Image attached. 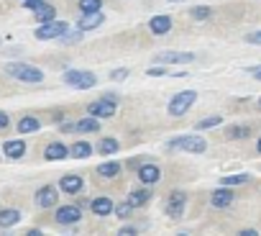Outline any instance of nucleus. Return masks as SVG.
I'll return each instance as SVG.
<instances>
[{"label": "nucleus", "mask_w": 261, "mask_h": 236, "mask_svg": "<svg viewBox=\"0 0 261 236\" xmlns=\"http://www.w3.org/2000/svg\"><path fill=\"white\" fill-rule=\"evenodd\" d=\"M6 72H8L11 77H16V80H21V82H31V85H36V82L44 80V72H41L39 67H31V64H23V62H11V64L6 67Z\"/></svg>", "instance_id": "f257e3e1"}, {"label": "nucleus", "mask_w": 261, "mask_h": 236, "mask_svg": "<svg viewBox=\"0 0 261 236\" xmlns=\"http://www.w3.org/2000/svg\"><path fill=\"white\" fill-rule=\"evenodd\" d=\"M74 131H80V134H97L100 131V118H95V115L80 118V121L74 124Z\"/></svg>", "instance_id": "dca6fc26"}, {"label": "nucleus", "mask_w": 261, "mask_h": 236, "mask_svg": "<svg viewBox=\"0 0 261 236\" xmlns=\"http://www.w3.org/2000/svg\"><path fill=\"white\" fill-rule=\"evenodd\" d=\"M246 182H248V175H246V172L230 175V177H223V180H220V185H228V187H230V185H246Z\"/></svg>", "instance_id": "c756f323"}, {"label": "nucleus", "mask_w": 261, "mask_h": 236, "mask_svg": "<svg viewBox=\"0 0 261 236\" xmlns=\"http://www.w3.org/2000/svg\"><path fill=\"white\" fill-rule=\"evenodd\" d=\"M169 147H172V149H179V152H190V154H202V152L207 149V141H205L202 136H192V134H187V136H177V139H172Z\"/></svg>", "instance_id": "f03ea898"}, {"label": "nucleus", "mask_w": 261, "mask_h": 236, "mask_svg": "<svg viewBox=\"0 0 261 236\" xmlns=\"http://www.w3.org/2000/svg\"><path fill=\"white\" fill-rule=\"evenodd\" d=\"M246 41H248V44H261V31H253V34H248V36H246Z\"/></svg>", "instance_id": "e433bc0d"}, {"label": "nucleus", "mask_w": 261, "mask_h": 236, "mask_svg": "<svg viewBox=\"0 0 261 236\" xmlns=\"http://www.w3.org/2000/svg\"><path fill=\"white\" fill-rule=\"evenodd\" d=\"M134 210H136V205L130 203V200H125V203H118V205L113 208V213H115L118 218H130V216H134Z\"/></svg>", "instance_id": "a878e982"}, {"label": "nucleus", "mask_w": 261, "mask_h": 236, "mask_svg": "<svg viewBox=\"0 0 261 236\" xmlns=\"http://www.w3.org/2000/svg\"><path fill=\"white\" fill-rule=\"evenodd\" d=\"M64 82L77 87V90H90V87L97 85V77L92 72H87V69H67L64 72Z\"/></svg>", "instance_id": "20e7f679"}, {"label": "nucleus", "mask_w": 261, "mask_h": 236, "mask_svg": "<svg viewBox=\"0 0 261 236\" xmlns=\"http://www.w3.org/2000/svg\"><path fill=\"white\" fill-rule=\"evenodd\" d=\"M258 108H261V98H258Z\"/></svg>", "instance_id": "a18cd8bd"}, {"label": "nucleus", "mask_w": 261, "mask_h": 236, "mask_svg": "<svg viewBox=\"0 0 261 236\" xmlns=\"http://www.w3.org/2000/svg\"><path fill=\"white\" fill-rule=\"evenodd\" d=\"M46 6V0H26V3H23V8H29V11H39V8H44Z\"/></svg>", "instance_id": "72a5a7b5"}, {"label": "nucleus", "mask_w": 261, "mask_h": 236, "mask_svg": "<svg viewBox=\"0 0 261 236\" xmlns=\"http://www.w3.org/2000/svg\"><path fill=\"white\" fill-rule=\"evenodd\" d=\"M146 75H149V77H164L167 69H162V67H151V69H146Z\"/></svg>", "instance_id": "f704fd0d"}, {"label": "nucleus", "mask_w": 261, "mask_h": 236, "mask_svg": "<svg viewBox=\"0 0 261 236\" xmlns=\"http://www.w3.org/2000/svg\"><path fill=\"white\" fill-rule=\"evenodd\" d=\"M80 218H82L80 205H59V208H57V223H62V226L80 223Z\"/></svg>", "instance_id": "1a4fd4ad"}, {"label": "nucleus", "mask_w": 261, "mask_h": 236, "mask_svg": "<svg viewBox=\"0 0 261 236\" xmlns=\"http://www.w3.org/2000/svg\"><path fill=\"white\" fill-rule=\"evenodd\" d=\"M120 149V144H118V139H113V136H105V139H100V144H97V154H102V157H110V154H115Z\"/></svg>", "instance_id": "4be33fe9"}, {"label": "nucleus", "mask_w": 261, "mask_h": 236, "mask_svg": "<svg viewBox=\"0 0 261 236\" xmlns=\"http://www.w3.org/2000/svg\"><path fill=\"white\" fill-rule=\"evenodd\" d=\"M118 233H123V236H134V233H139V228H134V226H123Z\"/></svg>", "instance_id": "4c0bfd02"}, {"label": "nucleus", "mask_w": 261, "mask_h": 236, "mask_svg": "<svg viewBox=\"0 0 261 236\" xmlns=\"http://www.w3.org/2000/svg\"><path fill=\"white\" fill-rule=\"evenodd\" d=\"M125 77H128V69H115V72H110V80H115V82H118V80H125Z\"/></svg>", "instance_id": "c9c22d12"}, {"label": "nucleus", "mask_w": 261, "mask_h": 236, "mask_svg": "<svg viewBox=\"0 0 261 236\" xmlns=\"http://www.w3.org/2000/svg\"><path fill=\"white\" fill-rule=\"evenodd\" d=\"M251 75H253L256 80H261V67H256V69H251Z\"/></svg>", "instance_id": "37998d69"}, {"label": "nucleus", "mask_w": 261, "mask_h": 236, "mask_svg": "<svg viewBox=\"0 0 261 236\" xmlns=\"http://www.w3.org/2000/svg\"><path fill=\"white\" fill-rule=\"evenodd\" d=\"M90 208H92V213H95V216H110L115 205H113V200H110V198L100 195V198H95V200L90 203Z\"/></svg>", "instance_id": "a211bd4d"}, {"label": "nucleus", "mask_w": 261, "mask_h": 236, "mask_svg": "<svg viewBox=\"0 0 261 236\" xmlns=\"http://www.w3.org/2000/svg\"><path fill=\"white\" fill-rule=\"evenodd\" d=\"M44 157H46L49 162H57V159H64V157H69V149H67L64 144H59V141H54V144H49V147H46V152H44Z\"/></svg>", "instance_id": "aec40b11"}, {"label": "nucleus", "mask_w": 261, "mask_h": 236, "mask_svg": "<svg viewBox=\"0 0 261 236\" xmlns=\"http://www.w3.org/2000/svg\"><path fill=\"white\" fill-rule=\"evenodd\" d=\"M69 154H72L74 159H87V157L92 154V147H90L87 141H80V144H74V147L69 149Z\"/></svg>", "instance_id": "393cba45"}, {"label": "nucleus", "mask_w": 261, "mask_h": 236, "mask_svg": "<svg viewBox=\"0 0 261 236\" xmlns=\"http://www.w3.org/2000/svg\"><path fill=\"white\" fill-rule=\"evenodd\" d=\"M256 149H258V152H261V139H258V144H256Z\"/></svg>", "instance_id": "c03bdc74"}, {"label": "nucleus", "mask_w": 261, "mask_h": 236, "mask_svg": "<svg viewBox=\"0 0 261 236\" xmlns=\"http://www.w3.org/2000/svg\"><path fill=\"white\" fill-rule=\"evenodd\" d=\"M215 126H220V115H210V118H202V121H197V131L215 129Z\"/></svg>", "instance_id": "7c9ffc66"}, {"label": "nucleus", "mask_w": 261, "mask_h": 236, "mask_svg": "<svg viewBox=\"0 0 261 236\" xmlns=\"http://www.w3.org/2000/svg\"><path fill=\"white\" fill-rule=\"evenodd\" d=\"M82 187H85V180H82L80 175H64V177L59 180V190L67 193V195H77Z\"/></svg>", "instance_id": "9b49d317"}, {"label": "nucleus", "mask_w": 261, "mask_h": 236, "mask_svg": "<svg viewBox=\"0 0 261 236\" xmlns=\"http://www.w3.org/2000/svg\"><path fill=\"white\" fill-rule=\"evenodd\" d=\"M82 13H95L102 8V0H80V6H77Z\"/></svg>", "instance_id": "c85d7f7f"}, {"label": "nucleus", "mask_w": 261, "mask_h": 236, "mask_svg": "<svg viewBox=\"0 0 261 236\" xmlns=\"http://www.w3.org/2000/svg\"><path fill=\"white\" fill-rule=\"evenodd\" d=\"M97 175L105 177V180L120 175V162H105V164H100V167H97Z\"/></svg>", "instance_id": "b1692460"}, {"label": "nucleus", "mask_w": 261, "mask_h": 236, "mask_svg": "<svg viewBox=\"0 0 261 236\" xmlns=\"http://www.w3.org/2000/svg\"><path fill=\"white\" fill-rule=\"evenodd\" d=\"M128 200L134 203L136 208H139V205H146V203L151 200V190H149V187H136L134 193L128 195Z\"/></svg>", "instance_id": "5701e85b"}, {"label": "nucleus", "mask_w": 261, "mask_h": 236, "mask_svg": "<svg viewBox=\"0 0 261 236\" xmlns=\"http://www.w3.org/2000/svg\"><path fill=\"white\" fill-rule=\"evenodd\" d=\"M62 134H74V124H64L62 126Z\"/></svg>", "instance_id": "ea45409f"}, {"label": "nucleus", "mask_w": 261, "mask_h": 236, "mask_svg": "<svg viewBox=\"0 0 261 236\" xmlns=\"http://www.w3.org/2000/svg\"><path fill=\"white\" fill-rule=\"evenodd\" d=\"M102 23H105V16H102L100 11H95V13H82L77 29H82V31H92V29H97V26H102Z\"/></svg>", "instance_id": "ddd939ff"}, {"label": "nucleus", "mask_w": 261, "mask_h": 236, "mask_svg": "<svg viewBox=\"0 0 261 236\" xmlns=\"http://www.w3.org/2000/svg\"><path fill=\"white\" fill-rule=\"evenodd\" d=\"M139 180L144 182V185H154V182H159L162 180V170L156 167V164H141L139 167Z\"/></svg>", "instance_id": "f8f14e48"}, {"label": "nucleus", "mask_w": 261, "mask_h": 236, "mask_svg": "<svg viewBox=\"0 0 261 236\" xmlns=\"http://www.w3.org/2000/svg\"><path fill=\"white\" fill-rule=\"evenodd\" d=\"M18 221H21V210H16V208H3L0 210V228H11Z\"/></svg>", "instance_id": "6ab92c4d"}, {"label": "nucleus", "mask_w": 261, "mask_h": 236, "mask_svg": "<svg viewBox=\"0 0 261 236\" xmlns=\"http://www.w3.org/2000/svg\"><path fill=\"white\" fill-rule=\"evenodd\" d=\"M67 31H69V23L54 18V21H46V23H41L36 29V39L39 41H51V39H62Z\"/></svg>", "instance_id": "7ed1b4c3"}, {"label": "nucleus", "mask_w": 261, "mask_h": 236, "mask_svg": "<svg viewBox=\"0 0 261 236\" xmlns=\"http://www.w3.org/2000/svg\"><path fill=\"white\" fill-rule=\"evenodd\" d=\"M195 62V54L190 52H162L154 57V64H190Z\"/></svg>", "instance_id": "0eeeda50"}, {"label": "nucleus", "mask_w": 261, "mask_h": 236, "mask_svg": "<svg viewBox=\"0 0 261 236\" xmlns=\"http://www.w3.org/2000/svg\"><path fill=\"white\" fill-rule=\"evenodd\" d=\"M80 39H82V29H80V31H72V34L67 31V34L62 36V41H64V44H77Z\"/></svg>", "instance_id": "473e14b6"}, {"label": "nucleus", "mask_w": 261, "mask_h": 236, "mask_svg": "<svg viewBox=\"0 0 261 236\" xmlns=\"http://www.w3.org/2000/svg\"><path fill=\"white\" fill-rule=\"evenodd\" d=\"M185 205H187V193L174 190V193L169 195V200H167L164 210H167V216H169V218H179V216L185 213Z\"/></svg>", "instance_id": "6e6552de"}, {"label": "nucleus", "mask_w": 261, "mask_h": 236, "mask_svg": "<svg viewBox=\"0 0 261 236\" xmlns=\"http://www.w3.org/2000/svg\"><path fill=\"white\" fill-rule=\"evenodd\" d=\"M190 16H192V18H197V21H205V18H210V8L197 6V8H192V11H190Z\"/></svg>", "instance_id": "2f4dec72"}, {"label": "nucleus", "mask_w": 261, "mask_h": 236, "mask_svg": "<svg viewBox=\"0 0 261 236\" xmlns=\"http://www.w3.org/2000/svg\"><path fill=\"white\" fill-rule=\"evenodd\" d=\"M26 233H29V236H41V231H39V228H29Z\"/></svg>", "instance_id": "79ce46f5"}, {"label": "nucleus", "mask_w": 261, "mask_h": 236, "mask_svg": "<svg viewBox=\"0 0 261 236\" xmlns=\"http://www.w3.org/2000/svg\"><path fill=\"white\" fill-rule=\"evenodd\" d=\"M57 200H59V193H57L54 185H44V187L36 193V205H39V208H54Z\"/></svg>", "instance_id": "9d476101"}, {"label": "nucleus", "mask_w": 261, "mask_h": 236, "mask_svg": "<svg viewBox=\"0 0 261 236\" xmlns=\"http://www.w3.org/2000/svg\"><path fill=\"white\" fill-rule=\"evenodd\" d=\"M230 203H233V193L228 190V185L218 187V190L210 195V205H213V208H228Z\"/></svg>", "instance_id": "4468645a"}, {"label": "nucleus", "mask_w": 261, "mask_h": 236, "mask_svg": "<svg viewBox=\"0 0 261 236\" xmlns=\"http://www.w3.org/2000/svg\"><path fill=\"white\" fill-rule=\"evenodd\" d=\"M225 136H228V139H248V136H251V129H248V126H230Z\"/></svg>", "instance_id": "cd10ccee"}, {"label": "nucleus", "mask_w": 261, "mask_h": 236, "mask_svg": "<svg viewBox=\"0 0 261 236\" xmlns=\"http://www.w3.org/2000/svg\"><path fill=\"white\" fill-rule=\"evenodd\" d=\"M3 129H8V115L0 110V131H3Z\"/></svg>", "instance_id": "58836bf2"}, {"label": "nucleus", "mask_w": 261, "mask_h": 236, "mask_svg": "<svg viewBox=\"0 0 261 236\" xmlns=\"http://www.w3.org/2000/svg\"><path fill=\"white\" fill-rule=\"evenodd\" d=\"M241 236H256V231H253V228H243Z\"/></svg>", "instance_id": "a19ab883"}, {"label": "nucleus", "mask_w": 261, "mask_h": 236, "mask_svg": "<svg viewBox=\"0 0 261 236\" xmlns=\"http://www.w3.org/2000/svg\"><path fill=\"white\" fill-rule=\"evenodd\" d=\"M197 100V90H179L172 100H169V113L172 115H185Z\"/></svg>", "instance_id": "39448f33"}, {"label": "nucleus", "mask_w": 261, "mask_h": 236, "mask_svg": "<svg viewBox=\"0 0 261 236\" xmlns=\"http://www.w3.org/2000/svg\"><path fill=\"white\" fill-rule=\"evenodd\" d=\"M54 18H57V8H51L49 3L36 11V21H39V23H46V21H54Z\"/></svg>", "instance_id": "bb28decb"}, {"label": "nucleus", "mask_w": 261, "mask_h": 236, "mask_svg": "<svg viewBox=\"0 0 261 236\" xmlns=\"http://www.w3.org/2000/svg\"><path fill=\"white\" fill-rule=\"evenodd\" d=\"M3 152H6L8 159H21V157L26 154V141H21V139L6 141V144H3Z\"/></svg>", "instance_id": "f3484780"}, {"label": "nucleus", "mask_w": 261, "mask_h": 236, "mask_svg": "<svg viewBox=\"0 0 261 236\" xmlns=\"http://www.w3.org/2000/svg\"><path fill=\"white\" fill-rule=\"evenodd\" d=\"M39 129H41V121L34 115H23L18 121V134H36Z\"/></svg>", "instance_id": "412c9836"}, {"label": "nucleus", "mask_w": 261, "mask_h": 236, "mask_svg": "<svg viewBox=\"0 0 261 236\" xmlns=\"http://www.w3.org/2000/svg\"><path fill=\"white\" fill-rule=\"evenodd\" d=\"M149 29H151V34H156V36H167V34L172 31V18H169V16H154V18L149 21Z\"/></svg>", "instance_id": "2eb2a0df"}, {"label": "nucleus", "mask_w": 261, "mask_h": 236, "mask_svg": "<svg viewBox=\"0 0 261 236\" xmlns=\"http://www.w3.org/2000/svg\"><path fill=\"white\" fill-rule=\"evenodd\" d=\"M115 110H118V100H110V98H100L87 105V113L95 118H110V115H115Z\"/></svg>", "instance_id": "423d86ee"}]
</instances>
